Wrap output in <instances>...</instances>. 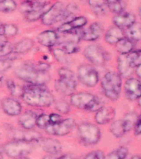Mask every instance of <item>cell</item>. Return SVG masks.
I'll list each match as a JSON object with an SVG mask.
<instances>
[{
    "instance_id": "obj_34",
    "label": "cell",
    "mask_w": 141,
    "mask_h": 159,
    "mask_svg": "<svg viewBox=\"0 0 141 159\" xmlns=\"http://www.w3.org/2000/svg\"><path fill=\"white\" fill-rule=\"evenodd\" d=\"M127 57L133 68H136L141 65V49L131 52L130 53L127 54Z\"/></svg>"
},
{
    "instance_id": "obj_17",
    "label": "cell",
    "mask_w": 141,
    "mask_h": 159,
    "mask_svg": "<svg viewBox=\"0 0 141 159\" xmlns=\"http://www.w3.org/2000/svg\"><path fill=\"white\" fill-rule=\"evenodd\" d=\"M103 32V27L99 22H93L87 29H83L82 40L93 42L101 37Z\"/></svg>"
},
{
    "instance_id": "obj_16",
    "label": "cell",
    "mask_w": 141,
    "mask_h": 159,
    "mask_svg": "<svg viewBox=\"0 0 141 159\" xmlns=\"http://www.w3.org/2000/svg\"><path fill=\"white\" fill-rule=\"evenodd\" d=\"M116 116V110L112 107L102 106L96 111L95 121L100 125H104L111 123Z\"/></svg>"
},
{
    "instance_id": "obj_53",
    "label": "cell",
    "mask_w": 141,
    "mask_h": 159,
    "mask_svg": "<svg viewBox=\"0 0 141 159\" xmlns=\"http://www.w3.org/2000/svg\"><path fill=\"white\" fill-rule=\"evenodd\" d=\"M13 159H30L27 157H17V158H13Z\"/></svg>"
},
{
    "instance_id": "obj_30",
    "label": "cell",
    "mask_w": 141,
    "mask_h": 159,
    "mask_svg": "<svg viewBox=\"0 0 141 159\" xmlns=\"http://www.w3.org/2000/svg\"><path fill=\"white\" fill-rule=\"evenodd\" d=\"M110 131H111V134L116 138L123 137L126 134V132L125 127H124L122 119H118V120H115L112 122L110 126Z\"/></svg>"
},
{
    "instance_id": "obj_41",
    "label": "cell",
    "mask_w": 141,
    "mask_h": 159,
    "mask_svg": "<svg viewBox=\"0 0 141 159\" xmlns=\"http://www.w3.org/2000/svg\"><path fill=\"white\" fill-rule=\"evenodd\" d=\"M55 109H57V111L62 114H68L69 112V105L67 102L64 101V100H59L57 101L54 104Z\"/></svg>"
},
{
    "instance_id": "obj_31",
    "label": "cell",
    "mask_w": 141,
    "mask_h": 159,
    "mask_svg": "<svg viewBox=\"0 0 141 159\" xmlns=\"http://www.w3.org/2000/svg\"><path fill=\"white\" fill-rule=\"evenodd\" d=\"M137 119H138V115L135 112H129L125 115L122 119V122H123L126 133H128L133 129L134 125L135 124Z\"/></svg>"
},
{
    "instance_id": "obj_22",
    "label": "cell",
    "mask_w": 141,
    "mask_h": 159,
    "mask_svg": "<svg viewBox=\"0 0 141 159\" xmlns=\"http://www.w3.org/2000/svg\"><path fill=\"white\" fill-rule=\"evenodd\" d=\"M58 48L62 50L66 54H75L80 51V48L79 47V42H74L72 40L66 39V38H62V37H58Z\"/></svg>"
},
{
    "instance_id": "obj_7",
    "label": "cell",
    "mask_w": 141,
    "mask_h": 159,
    "mask_svg": "<svg viewBox=\"0 0 141 159\" xmlns=\"http://www.w3.org/2000/svg\"><path fill=\"white\" fill-rule=\"evenodd\" d=\"M59 79L55 80L54 87L57 92L64 95L74 94L77 87V81L74 72L67 67H62L58 70Z\"/></svg>"
},
{
    "instance_id": "obj_43",
    "label": "cell",
    "mask_w": 141,
    "mask_h": 159,
    "mask_svg": "<svg viewBox=\"0 0 141 159\" xmlns=\"http://www.w3.org/2000/svg\"><path fill=\"white\" fill-rule=\"evenodd\" d=\"M83 159H105V155L103 152L100 150H95L87 154Z\"/></svg>"
},
{
    "instance_id": "obj_54",
    "label": "cell",
    "mask_w": 141,
    "mask_h": 159,
    "mask_svg": "<svg viewBox=\"0 0 141 159\" xmlns=\"http://www.w3.org/2000/svg\"><path fill=\"white\" fill-rule=\"evenodd\" d=\"M0 159H2V155L0 153Z\"/></svg>"
},
{
    "instance_id": "obj_45",
    "label": "cell",
    "mask_w": 141,
    "mask_h": 159,
    "mask_svg": "<svg viewBox=\"0 0 141 159\" xmlns=\"http://www.w3.org/2000/svg\"><path fill=\"white\" fill-rule=\"evenodd\" d=\"M49 122H50V124H57V123H59L61 121L62 117L61 115H59V114H55V113H52L51 114H49Z\"/></svg>"
},
{
    "instance_id": "obj_32",
    "label": "cell",
    "mask_w": 141,
    "mask_h": 159,
    "mask_svg": "<svg viewBox=\"0 0 141 159\" xmlns=\"http://www.w3.org/2000/svg\"><path fill=\"white\" fill-rule=\"evenodd\" d=\"M129 153V150L126 147L121 146L116 149L111 151L105 159H125Z\"/></svg>"
},
{
    "instance_id": "obj_15",
    "label": "cell",
    "mask_w": 141,
    "mask_h": 159,
    "mask_svg": "<svg viewBox=\"0 0 141 159\" xmlns=\"http://www.w3.org/2000/svg\"><path fill=\"white\" fill-rule=\"evenodd\" d=\"M1 108L9 116H17L22 113V105L13 98H4L1 101Z\"/></svg>"
},
{
    "instance_id": "obj_55",
    "label": "cell",
    "mask_w": 141,
    "mask_h": 159,
    "mask_svg": "<svg viewBox=\"0 0 141 159\" xmlns=\"http://www.w3.org/2000/svg\"><path fill=\"white\" fill-rule=\"evenodd\" d=\"M1 1H2V0H0V2H1Z\"/></svg>"
},
{
    "instance_id": "obj_35",
    "label": "cell",
    "mask_w": 141,
    "mask_h": 159,
    "mask_svg": "<svg viewBox=\"0 0 141 159\" xmlns=\"http://www.w3.org/2000/svg\"><path fill=\"white\" fill-rule=\"evenodd\" d=\"M14 46L11 44L10 42L4 41V40H0V58L5 57L12 54L13 52Z\"/></svg>"
},
{
    "instance_id": "obj_4",
    "label": "cell",
    "mask_w": 141,
    "mask_h": 159,
    "mask_svg": "<svg viewBox=\"0 0 141 159\" xmlns=\"http://www.w3.org/2000/svg\"><path fill=\"white\" fill-rule=\"evenodd\" d=\"M122 77L119 73L109 71L104 75L101 80L102 93L111 101H116L121 95L122 88Z\"/></svg>"
},
{
    "instance_id": "obj_5",
    "label": "cell",
    "mask_w": 141,
    "mask_h": 159,
    "mask_svg": "<svg viewBox=\"0 0 141 159\" xmlns=\"http://www.w3.org/2000/svg\"><path fill=\"white\" fill-rule=\"evenodd\" d=\"M70 103L77 109L88 112H96L103 106V102L100 98L88 92L73 94L70 97Z\"/></svg>"
},
{
    "instance_id": "obj_23",
    "label": "cell",
    "mask_w": 141,
    "mask_h": 159,
    "mask_svg": "<svg viewBox=\"0 0 141 159\" xmlns=\"http://www.w3.org/2000/svg\"><path fill=\"white\" fill-rule=\"evenodd\" d=\"M41 148L49 155H56L61 152V143L58 140L53 139H45L41 140Z\"/></svg>"
},
{
    "instance_id": "obj_12",
    "label": "cell",
    "mask_w": 141,
    "mask_h": 159,
    "mask_svg": "<svg viewBox=\"0 0 141 159\" xmlns=\"http://www.w3.org/2000/svg\"><path fill=\"white\" fill-rule=\"evenodd\" d=\"M75 122L73 119H62L59 123L54 124H49L45 129L47 134L54 136H64L69 134L74 129Z\"/></svg>"
},
{
    "instance_id": "obj_28",
    "label": "cell",
    "mask_w": 141,
    "mask_h": 159,
    "mask_svg": "<svg viewBox=\"0 0 141 159\" xmlns=\"http://www.w3.org/2000/svg\"><path fill=\"white\" fill-rule=\"evenodd\" d=\"M126 37L135 43L141 41V24L135 22L132 26L126 29Z\"/></svg>"
},
{
    "instance_id": "obj_38",
    "label": "cell",
    "mask_w": 141,
    "mask_h": 159,
    "mask_svg": "<svg viewBox=\"0 0 141 159\" xmlns=\"http://www.w3.org/2000/svg\"><path fill=\"white\" fill-rule=\"evenodd\" d=\"M7 87L10 93L13 96H22V88H20L12 80L8 79L7 80Z\"/></svg>"
},
{
    "instance_id": "obj_27",
    "label": "cell",
    "mask_w": 141,
    "mask_h": 159,
    "mask_svg": "<svg viewBox=\"0 0 141 159\" xmlns=\"http://www.w3.org/2000/svg\"><path fill=\"white\" fill-rule=\"evenodd\" d=\"M116 51L120 53V55L129 54L131 52H133L134 42L125 37L116 43Z\"/></svg>"
},
{
    "instance_id": "obj_9",
    "label": "cell",
    "mask_w": 141,
    "mask_h": 159,
    "mask_svg": "<svg viewBox=\"0 0 141 159\" xmlns=\"http://www.w3.org/2000/svg\"><path fill=\"white\" fill-rule=\"evenodd\" d=\"M33 149V143L12 140L3 146V151L7 156L12 158L27 157Z\"/></svg>"
},
{
    "instance_id": "obj_47",
    "label": "cell",
    "mask_w": 141,
    "mask_h": 159,
    "mask_svg": "<svg viewBox=\"0 0 141 159\" xmlns=\"http://www.w3.org/2000/svg\"><path fill=\"white\" fill-rule=\"evenodd\" d=\"M57 159H74L73 157V156L71 155H69V154H65V155H63V156L59 157V158Z\"/></svg>"
},
{
    "instance_id": "obj_19",
    "label": "cell",
    "mask_w": 141,
    "mask_h": 159,
    "mask_svg": "<svg viewBox=\"0 0 141 159\" xmlns=\"http://www.w3.org/2000/svg\"><path fill=\"white\" fill-rule=\"evenodd\" d=\"M88 20L84 17H77L71 19L69 22H64L59 27H58L59 33H66L76 29H81L87 24Z\"/></svg>"
},
{
    "instance_id": "obj_33",
    "label": "cell",
    "mask_w": 141,
    "mask_h": 159,
    "mask_svg": "<svg viewBox=\"0 0 141 159\" xmlns=\"http://www.w3.org/2000/svg\"><path fill=\"white\" fill-rule=\"evenodd\" d=\"M108 9L115 14L124 12V4L122 0H107Z\"/></svg>"
},
{
    "instance_id": "obj_42",
    "label": "cell",
    "mask_w": 141,
    "mask_h": 159,
    "mask_svg": "<svg viewBox=\"0 0 141 159\" xmlns=\"http://www.w3.org/2000/svg\"><path fill=\"white\" fill-rule=\"evenodd\" d=\"M18 32V28L16 25L7 24L4 25V35L7 37H13Z\"/></svg>"
},
{
    "instance_id": "obj_24",
    "label": "cell",
    "mask_w": 141,
    "mask_h": 159,
    "mask_svg": "<svg viewBox=\"0 0 141 159\" xmlns=\"http://www.w3.org/2000/svg\"><path fill=\"white\" fill-rule=\"evenodd\" d=\"M125 37L123 30L118 27H111L105 34V42L111 45H116L121 39Z\"/></svg>"
},
{
    "instance_id": "obj_20",
    "label": "cell",
    "mask_w": 141,
    "mask_h": 159,
    "mask_svg": "<svg viewBox=\"0 0 141 159\" xmlns=\"http://www.w3.org/2000/svg\"><path fill=\"white\" fill-rule=\"evenodd\" d=\"M37 114L33 111H26L22 114H20L18 124L22 129L26 130H32L36 125Z\"/></svg>"
},
{
    "instance_id": "obj_37",
    "label": "cell",
    "mask_w": 141,
    "mask_h": 159,
    "mask_svg": "<svg viewBox=\"0 0 141 159\" xmlns=\"http://www.w3.org/2000/svg\"><path fill=\"white\" fill-rule=\"evenodd\" d=\"M53 55H54V58L61 64L68 65L70 62V58H69V55L66 54L65 52L59 48H55L53 50Z\"/></svg>"
},
{
    "instance_id": "obj_13",
    "label": "cell",
    "mask_w": 141,
    "mask_h": 159,
    "mask_svg": "<svg viewBox=\"0 0 141 159\" xmlns=\"http://www.w3.org/2000/svg\"><path fill=\"white\" fill-rule=\"evenodd\" d=\"M124 92L128 100H139L141 98V81L136 78H128L125 82Z\"/></svg>"
},
{
    "instance_id": "obj_39",
    "label": "cell",
    "mask_w": 141,
    "mask_h": 159,
    "mask_svg": "<svg viewBox=\"0 0 141 159\" xmlns=\"http://www.w3.org/2000/svg\"><path fill=\"white\" fill-rule=\"evenodd\" d=\"M49 124H50V122H49V116L48 114H42L37 117L36 125L38 128L45 129Z\"/></svg>"
},
{
    "instance_id": "obj_52",
    "label": "cell",
    "mask_w": 141,
    "mask_h": 159,
    "mask_svg": "<svg viewBox=\"0 0 141 159\" xmlns=\"http://www.w3.org/2000/svg\"><path fill=\"white\" fill-rule=\"evenodd\" d=\"M139 17L141 19V4L139 5Z\"/></svg>"
},
{
    "instance_id": "obj_50",
    "label": "cell",
    "mask_w": 141,
    "mask_h": 159,
    "mask_svg": "<svg viewBox=\"0 0 141 159\" xmlns=\"http://www.w3.org/2000/svg\"><path fill=\"white\" fill-rule=\"evenodd\" d=\"M130 159H141V157L139 156V155H135V156L131 157Z\"/></svg>"
},
{
    "instance_id": "obj_21",
    "label": "cell",
    "mask_w": 141,
    "mask_h": 159,
    "mask_svg": "<svg viewBox=\"0 0 141 159\" xmlns=\"http://www.w3.org/2000/svg\"><path fill=\"white\" fill-rule=\"evenodd\" d=\"M37 41L44 47H54L58 42V33L51 30H46L37 36Z\"/></svg>"
},
{
    "instance_id": "obj_36",
    "label": "cell",
    "mask_w": 141,
    "mask_h": 159,
    "mask_svg": "<svg viewBox=\"0 0 141 159\" xmlns=\"http://www.w3.org/2000/svg\"><path fill=\"white\" fill-rule=\"evenodd\" d=\"M17 8V3L14 0H2L0 2V12L8 13Z\"/></svg>"
},
{
    "instance_id": "obj_6",
    "label": "cell",
    "mask_w": 141,
    "mask_h": 159,
    "mask_svg": "<svg viewBox=\"0 0 141 159\" xmlns=\"http://www.w3.org/2000/svg\"><path fill=\"white\" fill-rule=\"evenodd\" d=\"M51 7L44 0H26L21 5V12L29 22H35L42 18Z\"/></svg>"
},
{
    "instance_id": "obj_40",
    "label": "cell",
    "mask_w": 141,
    "mask_h": 159,
    "mask_svg": "<svg viewBox=\"0 0 141 159\" xmlns=\"http://www.w3.org/2000/svg\"><path fill=\"white\" fill-rule=\"evenodd\" d=\"M13 59L12 58H0V73L5 72L12 66Z\"/></svg>"
},
{
    "instance_id": "obj_46",
    "label": "cell",
    "mask_w": 141,
    "mask_h": 159,
    "mask_svg": "<svg viewBox=\"0 0 141 159\" xmlns=\"http://www.w3.org/2000/svg\"><path fill=\"white\" fill-rule=\"evenodd\" d=\"M135 73L137 75V76L141 79V65L140 66H139L138 67H136L135 68Z\"/></svg>"
},
{
    "instance_id": "obj_25",
    "label": "cell",
    "mask_w": 141,
    "mask_h": 159,
    "mask_svg": "<svg viewBox=\"0 0 141 159\" xmlns=\"http://www.w3.org/2000/svg\"><path fill=\"white\" fill-rule=\"evenodd\" d=\"M117 66H118V73L121 77H128L132 72L133 67L131 66L129 61L128 57L126 55H120L117 60Z\"/></svg>"
},
{
    "instance_id": "obj_14",
    "label": "cell",
    "mask_w": 141,
    "mask_h": 159,
    "mask_svg": "<svg viewBox=\"0 0 141 159\" xmlns=\"http://www.w3.org/2000/svg\"><path fill=\"white\" fill-rule=\"evenodd\" d=\"M12 140H20V141L28 142H38L41 140V135L36 131L32 130H13L10 133Z\"/></svg>"
},
{
    "instance_id": "obj_8",
    "label": "cell",
    "mask_w": 141,
    "mask_h": 159,
    "mask_svg": "<svg viewBox=\"0 0 141 159\" xmlns=\"http://www.w3.org/2000/svg\"><path fill=\"white\" fill-rule=\"evenodd\" d=\"M101 130L98 127L91 123H83L78 127V136L82 143L85 146H92L100 141Z\"/></svg>"
},
{
    "instance_id": "obj_3",
    "label": "cell",
    "mask_w": 141,
    "mask_h": 159,
    "mask_svg": "<svg viewBox=\"0 0 141 159\" xmlns=\"http://www.w3.org/2000/svg\"><path fill=\"white\" fill-rule=\"evenodd\" d=\"M75 10H77V6L72 4L65 6L63 2H55L42 17V23L50 26L61 21L69 19L71 17L74 18L76 12Z\"/></svg>"
},
{
    "instance_id": "obj_29",
    "label": "cell",
    "mask_w": 141,
    "mask_h": 159,
    "mask_svg": "<svg viewBox=\"0 0 141 159\" xmlns=\"http://www.w3.org/2000/svg\"><path fill=\"white\" fill-rule=\"evenodd\" d=\"M34 46V42L30 38H25L20 41L14 46L13 52L15 54H25L32 49Z\"/></svg>"
},
{
    "instance_id": "obj_26",
    "label": "cell",
    "mask_w": 141,
    "mask_h": 159,
    "mask_svg": "<svg viewBox=\"0 0 141 159\" xmlns=\"http://www.w3.org/2000/svg\"><path fill=\"white\" fill-rule=\"evenodd\" d=\"M88 4L92 11L96 15L106 14L108 11L107 0H88Z\"/></svg>"
},
{
    "instance_id": "obj_10",
    "label": "cell",
    "mask_w": 141,
    "mask_h": 159,
    "mask_svg": "<svg viewBox=\"0 0 141 159\" xmlns=\"http://www.w3.org/2000/svg\"><path fill=\"white\" fill-rule=\"evenodd\" d=\"M83 55L89 62L97 66H103L109 60L108 52L98 45H89L84 49Z\"/></svg>"
},
{
    "instance_id": "obj_1",
    "label": "cell",
    "mask_w": 141,
    "mask_h": 159,
    "mask_svg": "<svg viewBox=\"0 0 141 159\" xmlns=\"http://www.w3.org/2000/svg\"><path fill=\"white\" fill-rule=\"evenodd\" d=\"M49 66L46 63L33 65L23 63L15 68V75L27 84H46L49 81Z\"/></svg>"
},
{
    "instance_id": "obj_44",
    "label": "cell",
    "mask_w": 141,
    "mask_h": 159,
    "mask_svg": "<svg viewBox=\"0 0 141 159\" xmlns=\"http://www.w3.org/2000/svg\"><path fill=\"white\" fill-rule=\"evenodd\" d=\"M133 130L134 134L135 136H139V135H141V115L140 116H138V119H137L135 124L134 125Z\"/></svg>"
},
{
    "instance_id": "obj_18",
    "label": "cell",
    "mask_w": 141,
    "mask_h": 159,
    "mask_svg": "<svg viewBox=\"0 0 141 159\" xmlns=\"http://www.w3.org/2000/svg\"><path fill=\"white\" fill-rule=\"evenodd\" d=\"M135 16L131 12H122L121 13L116 14L113 17L114 26L118 27L121 29H127L135 22Z\"/></svg>"
},
{
    "instance_id": "obj_49",
    "label": "cell",
    "mask_w": 141,
    "mask_h": 159,
    "mask_svg": "<svg viewBox=\"0 0 141 159\" xmlns=\"http://www.w3.org/2000/svg\"><path fill=\"white\" fill-rule=\"evenodd\" d=\"M54 155H46V156H45L44 157H43V158L42 159H54Z\"/></svg>"
},
{
    "instance_id": "obj_2",
    "label": "cell",
    "mask_w": 141,
    "mask_h": 159,
    "mask_svg": "<svg viewBox=\"0 0 141 159\" xmlns=\"http://www.w3.org/2000/svg\"><path fill=\"white\" fill-rule=\"evenodd\" d=\"M21 97L28 105L39 108L49 107L54 102L53 94L47 89L45 84H26L22 87Z\"/></svg>"
},
{
    "instance_id": "obj_11",
    "label": "cell",
    "mask_w": 141,
    "mask_h": 159,
    "mask_svg": "<svg viewBox=\"0 0 141 159\" xmlns=\"http://www.w3.org/2000/svg\"><path fill=\"white\" fill-rule=\"evenodd\" d=\"M78 78L87 87H94L99 81V75L96 68L91 65H81L78 69Z\"/></svg>"
},
{
    "instance_id": "obj_48",
    "label": "cell",
    "mask_w": 141,
    "mask_h": 159,
    "mask_svg": "<svg viewBox=\"0 0 141 159\" xmlns=\"http://www.w3.org/2000/svg\"><path fill=\"white\" fill-rule=\"evenodd\" d=\"M4 35V25L0 22V37Z\"/></svg>"
},
{
    "instance_id": "obj_51",
    "label": "cell",
    "mask_w": 141,
    "mask_h": 159,
    "mask_svg": "<svg viewBox=\"0 0 141 159\" xmlns=\"http://www.w3.org/2000/svg\"><path fill=\"white\" fill-rule=\"evenodd\" d=\"M2 81H3V75L2 73H0V85L2 84Z\"/></svg>"
}]
</instances>
